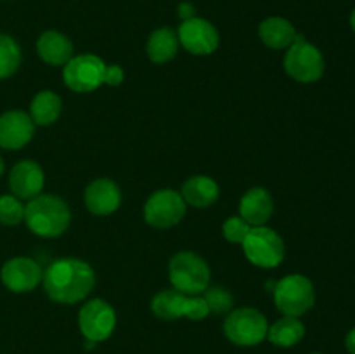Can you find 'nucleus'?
<instances>
[{"label":"nucleus","instance_id":"9","mask_svg":"<svg viewBox=\"0 0 355 354\" xmlns=\"http://www.w3.org/2000/svg\"><path fill=\"white\" fill-rule=\"evenodd\" d=\"M106 65L94 54H82L71 58L64 65L62 78L64 83L75 92H92L104 83Z\"/></svg>","mask_w":355,"mask_h":354},{"label":"nucleus","instance_id":"21","mask_svg":"<svg viewBox=\"0 0 355 354\" xmlns=\"http://www.w3.org/2000/svg\"><path fill=\"white\" fill-rule=\"evenodd\" d=\"M146 52L149 59L158 65L172 61L179 52V37L172 28H158L149 37Z\"/></svg>","mask_w":355,"mask_h":354},{"label":"nucleus","instance_id":"13","mask_svg":"<svg viewBox=\"0 0 355 354\" xmlns=\"http://www.w3.org/2000/svg\"><path fill=\"white\" fill-rule=\"evenodd\" d=\"M42 267L30 257H14L9 259L0 269V280L3 287L16 294H24L37 288L42 281Z\"/></svg>","mask_w":355,"mask_h":354},{"label":"nucleus","instance_id":"10","mask_svg":"<svg viewBox=\"0 0 355 354\" xmlns=\"http://www.w3.org/2000/svg\"><path fill=\"white\" fill-rule=\"evenodd\" d=\"M187 210L182 194L173 189H159L144 205V219L155 228H172L179 224Z\"/></svg>","mask_w":355,"mask_h":354},{"label":"nucleus","instance_id":"27","mask_svg":"<svg viewBox=\"0 0 355 354\" xmlns=\"http://www.w3.org/2000/svg\"><path fill=\"white\" fill-rule=\"evenodd\" d=\"M252 226L248 222L243 221L241 217H229L227 221L222 226V231H224V236L227 242L231 243H243L245 242L246 235L250 233Z\"/></svg>","mask_w":355,"mask_h":354},{"label":"nucleus","instance_id":"23","mask_svg":"<svg viewBox=\"0 0 355 354\" xmlns=\"http://www.w3.org/2000/svg\"><path fill=\"white\" fill-rule=\"evenodd\" d=\"M62 103L52 90H42L33 97L30 106V117L35 125H52L61 115Z\"/></svg>","mask_w":355,"mask_h":354},{"label":"nucleus","instance_id":"31","mask_svg":"<svg viewBox=\"0 0 355 354\" xmlns=\"http://www.w3.org/2000/svg\"><path fill=\"white\" fill-rule=\"evenodd\" d=\"M350 26H352V30L355 31V7H354L352 14H350Z\"/></svg>","mask_w":355,"mask_h":354},{"label":"nucleus","instance_id":"26","mask_svg":"<svg viewBox=\"0 0 355 354\" xmlns=\"http://www.w3.org/2000/svg\"><path fill=\"white\" fill-rule=\"evenodd\" d=\"M205 301H207L208 309L210 312H215V314H225L232 309V295L229 294L225 288L222 287H211L205 290Z\"/></svg>","mask_w":355,"mask_h":354},{"label":"nucleus","instance_id":"18","mask_svg":"<svg viewBox=\"0 0 355 354\" xmlns=\"http://www.w3.org/2000/svg\"><path fill=\"white\" fill-rule=\"evenodd\" d=\"M37 52L42 61L52 66H62L73 58V44L59 31H45L37 42Z\"/></svg>","mask_w":355,"mask_h":354},{"label":"nucleus","instance_id":"11","mask_svg":"<svg viewBox=\"0 0 355 354\" xmlns=\"http://www.w3.org/2000/svg\"><path fill=\"white\" fill-rule=\"evenodd\" d=\"M78 325L87 340L103 342L113 333L114 325H116V314L106 301L92 298L80 309Z\"/></svg>","mask_w":355,"mask_h":354},{"label":"nucleus","instance_id":"15","mask_svg":"<svg viewBox=\"0 0 355 354\" xmlns=\"http://www.w3.org/2000/svg\"><path fill=\"white\" fill-rule=\"evenodd\" d=\"M44 170L33 160H21L10 169L9 187L19 200H31L44 189Z\"/></svg>","mask_w":355,"mask_h":354},{"label":"nucleus","instance_id":"25","mask_svg":"<svg viewBox=\"0 0 355 354\" xmlns=\"http://www.w3.org/2000/svg\"><path fill=\"white\" fill-rule=\"evenodd\" d=\"M24 221V205L14 194L0 196V224L16 226Z\"/></svg>","mask_w":355,"mask_h":354},{"label":"nucleus","instance_id":"1","mask_svg":"<svg viewBox=\"0 0 355 354\" xmlns=\"http://www.w3.org/2000/svg\"><path fill=\"white\" fill-rule=\"evenodd\" d=\"M49 297L59 304H76L89 297L96 285L92 266L80 259H59L42 276Z\"/></svg>","mask_w":355,"mask_h":354},{"label":"nucleus","instance_id":"14","mask_svg":"<svg viewBox=\"0 0 355 354\" xmlns=\"http://www.w3.org/2000/svg\"><path fill=\"white\" fill-rule=\"evenodd\" d=\"M35 134V124L28 113L10 110L0 115V148L16 151L26 146Z\"/></svg>","mask_w":355,"mask_h":354},{"label":"nucleus","instance_id":"32","mask_svg":"<svg viewBox=\"0 0 355 354\" xmlns=\"http://www.w3.org/2000/svg\"><path fill=\"white\" fill-rule=\"evenodd\" d=\"M3 170H6V163H3L2 156H0V176H2V174H3Z\"/></svg>","mask_w":355,"mask_h":354},{"label":"nucleus","instance_id":"33","mask_svg":"<svg viewBox=\"0 0 355 354\" xmlns=\"http://www.w3.org/2000/svg\"><path fill=\"white\" fill-rule=\"evenodd\" d=\"M312 354H322V353H312Z\"/></svg>","mask_w":355,"mask_h":354},{"label":"nucleus","instance_id":"19","mask_svg":"<svg viewBox=\"0 0 355 354\" xmlns=\"http://www.w3.org/2000/svg\"><path fill=\"white\" fill-rule=\"evenodd\" d=\"M259 35L262 38L263 44L270 49H288L295 40H297L298 33L295 30L293 24L284 17H267L260 23Z\"/></svg>","mask_w":355,"mask_h":354},{"label":"nucleus","instance_id":"20","mask_svg":"<svg viewBox=\"0 0 355 354\" xmlns=\"http://www.w3.org/2000/svg\"><path fill=\"white\" fill-rule=\"evenodd\" d=\"M220 189L218 184L208 176H194L182 186V198L187 205L196 208H207L217 201Z\"/></svg>","mask_w":355,"mask_h":354},{"label":"nucleus","instance_id":"28","mask_svg":"<svg viewBox=\"0 0 355 354\" xmlns=\"http://www.w3.org/2000/svg\"><path fill=\"white\" fill-rule=\"evenodd\" d=\"M125 78V73L123 69L120 68L118 65H111V66H106V76H104V83H107V85H120L121 82H123Z\"/></svg>","mask_w":355,"mask_h":354},{"label":"nucleus","instance_id":"6","mask_svg":"<svg viewBox=\"0 0 355 354\" xmlns=\"http://www.w3.org/2000/svg\"><path fill=\"white\" fill-rule=\"evenodd\" d=\"M246 259L263 269L277 267L284 259V242L274 229L257 226L250 229L245 242L241 243Z\"/></svg>","mask_w":355,"mask_h":354},{"label":"nucleus","instance_id":"17","mask_svg":"<svg viewBox=\"0 0 355 354\" xmlns=\"http://www.w3.org/2000/svg\"><path fill=\"white\" fill-rule=\"evenodd\" d=\"M274 212V201L269 191L263 187H253V189L246 191L245 196L241 198L239 203V214L245 222H248L252 228L257 226H266L270 215Z\"/></svg>","mask_w":355,"mask_h":354},{"label":"nucleus","instance_id":"8","mask_svg":"<svg viewBox=\"0 0 355 354\" xmlns=\"http://www.w3.org/2000/svg\"><path fill=\"white\" fill-rule=\"evenodd\" d=\"M151 309L158 318L162 319H177V318H186L200 321L210 314L207 301L203 297H193V295H186L173 290H163L153 298Z\"/></svg>","mask_w":355,"mask_h":354},{"label":"nucleus","instance_id":"30","mask_svg":"<svg viewBox=\"0 0 355 354\" xmlns=\"http://www.w3.org/2000/svg\"><path fill=\"white\" fill-rule=\"evenodd\" d=\"M345 347L350 354H355V328H352L349 333H347Z\"/></svg>","mask_w":355,"mask_h":354},{"label":"nucleus","instance_id":"2","mask_svg":"<svg viewBox=\"0 0 355 354\" xmlns=\"http://www.w3.org/2000/svg\"><path fill=\"white\" fill-rule=\"evenodd\" d=\"M71 212L62 198L54 194H38L24 207V222L28 228L44 238H55L68 229Z\"/></svg>","mask_w":355,"mask_h":354},{"label":"nucleus","instance_id":"29","mask_svg":"<svg viewBox=\"0 0 355 354\" xmlns=\"http://www.w3.org/2000/svg\"><path fill=\"white\" fill-rule=\"evenodd\" d=\"M177 14H179V17L182 21L191 19V17H194V7L189 2H182L179 6V9H177Z\"/></svg>","mask_w":355,"mask_h":354},{"label":"nucleus","instance_id":"16","mask_svg":"<svg viewBox=\"0 0 355 354\" xmlns=\"http://www.w3.org/2000/svg\"><path fill=\"white\" fill-rule=\"evenodd\" d=\"M121 193L116 183L110 179H97L85 189V205L92 214L110 215L120 207Z\"/></svg>","mask_w":355,"mask_h":354},{"label":"nucleus","instance_id":"24","mask_svg":"<svg viewBox=\"0 0 355 354\" xmlns=\"http://www.w3.org/2000/svg\"><path fill=\"white\" fill-rule=\"evenodd\" d=\"M21 47L10 35L0 33V80L9 78L19 69Z\"/></svg>","mask_w":355,"mask_h":354},{"label":"nucleus","instance_id":"3","mask_svg":"<svg viewBox=\"0 0 355 354\" xmlns=\"http://www.w3.org/2000/svg\"><path fill=\"white\" fill-rule=\"evenodd\" d=\"M170 281L180 294H203L210 283V267L193 252H179L172 257L168 266Z\"/></svg>","mask_w":355,"mask_h":354},{"label":"nucleus","instance_id":"22","mask_svg":"<svg viewBox=\"0 0 355 354\" xmlns=\"http://www.w3.org/2000/svg\"><path fill=\"white\" fill-rule=\"evenodd\" d=\"M305 326L304 323L293 316H284V318L277 319L269 330H267V339L272 342L274 346L279 347H293L304 339Z\"/></svg>","mask_w":355,"mask_h":354},{"label":"nucleus","instance_id":"4","mask_svg":"<svg viewBox=\"0 0 355 354\" xmlns=\"http://www.w3.org/2000/svg\"><path fill=\"white\" fill-rule=\"evenodd\" d=\"M324 58L314 44L298 35L284 56V69L300 83H314L324 75Z\"/></svg>","mask_w":355,"mask_h":354},{"label":"nucleus","instance_id":"5","mask_svg":"<svg viewBox=\"0 0 355 354\" xmlns=\"http://www.w3.org/2000/svg\"><path fill=\"white\" fill-rule=\"evenodd\" d=\"M274 302L284 316L298 318L314 305V285L304 274H290L277 281L276 288H274Z\"/></svg>","mask_w":355,"mask_h":354},{"label":"nucleus","instance_id":"12","mask_svg":"<svg viewBox=\"0 0 355 354\" xmlns=\"http://www.w3.org/2000/svg\"><path fill=\"white\" fill-rule=\"evenodd\" d=\"M179 44L191 54L196 56H208L211 52L217 51L218 42V31L210 21L201 19V17H191V19L182 21L179 26Z\"/></svg>","mask_w":355,"mask_h":354},{"label":"nucleus","instance_id":"7","mask_svg":"<svg viewBox=\"0 0 355 354\" xmlns=\"http://www.w3.org/2000/svg\"><path fill=\"white\" fill-rule=\"evenodd\" d=\"M267 330L266 316L253 307L236 309L224 321L225 337L238 346H257L267 339Z\"/></svg>","mask_w":355,"mask_h":354}]
</instances>
